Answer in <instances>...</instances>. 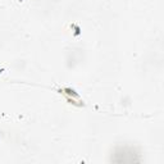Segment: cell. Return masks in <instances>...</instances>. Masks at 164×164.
Masks as SVG:
<instances>
[{"mask_svg": "<svg viewBox=\"0 0 164 164\" xmlns=\"http://www.w3.org/2000/svg\"><path fill=\"white\" fill-rule=\"evenodd\" d=\"M64 91L67 92L68 95H71V96L76 97V99H80V95H78L77 92H76L74 90H72V89H68V87H65V89H64Z\"/></svg>", "mask_w": 164, "mask_h": 164, "instance_id": "obj_1", "label": "cell"}, {"mask_svg": "<svg viewBox=\"0 0 164 164\" xmlns=\"http://www.w3.org/2000/svg\"><path fill=\"white\" fill-rule=\"evenodd\" d=\"M72 27L74 28V36H80L81 35V28L77 25H72Z\"/></svg>", "mask_w": 164, "mask_h": 164, "instance_id": "obj_2", "label": "cell"}, {"mask_svg": "<svg viewBox=\"0 0 164 164\" xmlns=\"http://www.w3.org/2000/svg\"><path fill=\"white\" fill-rule=\"evenodd\" d=\"M4 71H5V69H4V68H0V74H2V73H3V72H4Z\"/></svg>", "mask_w": 164, "mask_h": 164, "instance_id": "obj_3", "label": "cell"}, {"mask_svg": "<svg viewBox=\"0 0 164 164\" xmlns=\"http://www.w3.org/2000/svg\"><path fill=\"white\" fill-rule=\"evenodd\" d=\"M18 2H19V3H21V2H23V0H18Z\"/></svg>", "mask_w": 164, "mask_h": 164, "instance_id": "obj_4", "label": "cell"}]
</instances>
